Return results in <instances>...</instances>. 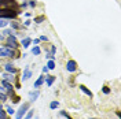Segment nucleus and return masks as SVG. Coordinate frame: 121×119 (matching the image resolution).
Masks as SVG:
<instances>
[{
	"instance_id": "nucleus-1",
	"label": "nucleus",
	"mask_w": 121,
	"mask_h": 119,
	"mask_svg": "<svg viewBox=\"0 0 121 119\" xmlns=\"http://www.w3.org/2000/svg\"><path fill=\"white\" fill-rule=\"evenodd\" d=\"M29 103L26 101V103H23L22 105H21V108L18 110V111L15 112V119H22L23 116H25V114L28 112V110H29Z\"/></svg>"
},
{
	"instance_id": "nucleus-2",
	"label": "nucleus",
	"mask_w": 121,
	"mask_h": 119,
	"mask_svg": "<svg viewBox=\"0 0 121 119\" xmlns=\"http://www.w3.org/2000/svg\"><path fill=\"white\" fill-rule=\"evenodd\" d=\"M14 49L13 48H8V47H4V48H0V58H13L14 56Z\"/></svg>"
},
{
	"instance_id": "nucleus-3",
	"label": "nucleus",
	"mask_w": 121,
	"mask_h": 119,
	"mask_svg": "<svg viewBox=\"0 0 121 119\" xmlns=\"http://www.w3.org/2000/svg\"><path fill=\"white\" fill-rule=\"evenodd\" d=\"M7 47H8V48H13V49L18 47V41H17L15 36H8V38H7Z\"/></svg>"
},
{
	"instance_id": "nucleus-4",
	"label": "nucleus",
	"mask_w": 121,
	"mask_h": 119,
	"mask_svg": "<svg viewBox=\"0 0 121 119\" xmlns=\"http://www.w3.org/2000/svg\"><path fill=\"white\" fill-rule=\"evenodd\" d=\"M66 70H68L69 73H74L76 70H77V63H76L74 60H69L68 63H66Z\"/></svg>"
},
{
	"instance_id": "nucleus-5",
	"label": "nucleus",
	"mask_w": 121,
	"mask_h": 119,
	"mask_svg": "<svg viewBox=\"0 0 121 119\" xmlns=\"http://www.w3.org/2000/svg\"><path fill=\"white\" fill-rule=\"evenodd\" d=\"M29 100L30 101H36L39 99V96H40V92H39L37 89H35V90H32V92H29Z\"/></svg>"
},
{
	"instance_id": "nucleus-6",
	"label": "nucleus",
	"mask_w": 121,
	"mask_h": 119,
	"mask_svg": "<svg viewBox=\"0 0 121 119\" xmlns=\"http://www.w3.org/2000/svg\"><path fill=\"white\" fill-rule=\"evenodd\" d=\"M30 77H32V71H30L29 66H26L23 68V75H22V81H28Z\"/></svg>"
},
{
	"instance_id": "nucleus-7",
	"label": "nucleus",
	"mask_w": 121,
	"mask_h": 119,
	"mask_svg": "<svg viewBox=\"0 0 121 119\" xmlns=\"http://www.w3.org/2000/svg\"><path fill=\"white\" fill-rule=\"evenodd\" d=\"M44 79H45V77H44V75H40V77H39L37 79H36L35 85H33V88H35V89H39V88H40V86H41V85L44 83Z\"/></svg>"
},
{
	"instance_id": "nucleus-8",
	"label": "nucleus",
	"mask_w": 121,
	"mask_h": 119,
	"mask_svg": "<svg viewBox=\"0 0 121 119\" xmlns=\"http://www.w3.org/2000/svg\"><path fill=\"white\" fill-rule=\"evenodd\" d=\"M4 68H6V71H7V73H10V74H15V73H17V68H15L11 63L4 64Z\"/></svg>"
},
{
	"instance_id": "nucleus-9",
	"label": "nucleus",
	"mask_w": 121,
	"mask_h": 119,
	"mask_svg": "<svg viewBox=\"0 0 121 119\" xmlns=\"http://www.w3.org/2000/svg\"><path fill=\"white\" fill-rule=\"evenodd\" d=\"M1 83H3V86L8 90V93H13V89H14V88H13V85H11L10 82L6 81V79H3V81H1Z\"/></svg>"
},
{
	"instance_id": "nucleus-10",
	"label": "nucleus",
	"mask_w": 121,
	"mask_h": 119,
	"mask_svg": "<svg viewBox=\"0 0 121 119\" xmlns=\"http://www.w3.org/2000/svg\"><path fill=\"white\" fill-rule=\"evenodd\" d=\"M55 79H56V77H54V75H48V77H45L44 81L47 82V85H48V86H52V83L55 82Z\"/></svg>"
},
{
	"instance_id": "nucleus-11",
	"label": "nucleus",
	"mask_w": 121,
	"mask_h": 119,
	"mask_svg": "<svg viewBox=\"0 0 121 119\" xmlns=\"http://www.w3.org/2000/svg\"><path fill=\"white\" fill-rule=\"evenodd\" d=\"M21 44L23 45V48H28L30 44H32V40H30L29 37H25V38H22V41H21Z\"/></svg>"
},
{
	"instance_id": "nucleus-12",
	"label": "nucleus",
	"mask_w": 121,
	"mask_h": 119,
	"mask_svg": "<svg viewBox=\"0 0 121 119\" xmlns=\"http://www.w3.org/2000/svg\"><path fill=\"white\" fill-rule=\"evenodd\" d=\"M78 88H80V90H81V92H84V93H85L87 96H90V97L94 96V95H92V92H91V90H88L87 88H85V86H84V85H80Z\"/></svg>"
},
{
	"instance_id": "nucleus-13",
	"label": "nucleus",
	"mask_w": 121,
	"mask_h": 119,
	"mask_svg": "<svg viewBox=\"0 0 121 119\" xmlns=\"http://www.w3.org/2000/svg\"><path fill=\"white\" fill-rule=\"evenodd\" d=\"M3 77V79H6V81H14V77H13V74H10V73H4V74L1 75Z\"/></svg>"
},
{
	"instance_id": "nucleus-14",
	"label": "nucleus",
	"mask_w": 121,
	"mask_h": 119,
	"mask_svg": "<svg viewBox=\"0 0 121 119\" xmlns=\"http://www.w3.org/2000/svg\"><path fill=\"white\" fill-rule=\"evenodd\" d=\"M40 52H41V49H40V47H37V45H35L33 48H32V53L36 56V55H40Z\"/></svg>"
},
{
	"instance_id": "nucleus-15",
	"label": "nucleus",
	"mask_w": 121,
	"mask_h": 119,
	"mask_svg": "<svg viewBox=\"0 0 121 119\" xmlns=\"http://www.w3.org/2000/svg\"><path fill=\"white\" fill-rule=\"evenodd\" d=\"M58 107H59V103H58L56 100H54V101L50 103V108H51V110H56Z\"/></svg>"
},
{
	"instance_id": "nucleus-16",
	"label": "nucleus",
	"mask_w": 121,
	"mask_h": 119,
	"mask_svg": "<svg viewBox=\"0 0 121 119\" xmlns=\"http://www.w3.org/2000/svg\"><path fill=\"white\" fill-rule=\"evenodd\" d=\"M0 118L1 119H7V112L3 110V107L0 105Z\"/></svg>"
},
{
	"instance_id": "nucleus-17",
	"label": "nucleus",
	"mask_w": 121,
	"mask_h": 119,
	"mask_svg": "<svg viewBox=\"0 0 121 119\" xmlns=\"http://www.w3.org/2000/svg\"><path fill=\"white\" fill-rule=\"evenodd\" d=\"M47 67H48V70H54V68H55V62H54V60H48Z\"/></svg>"
},
{
	"instance_id": "nucleus-18",
	"label": "nucleus",
	"mask_w": 121,
	"mask_h": 119,
	"mask_svg": "<svg viewBox=\"0 0 121 119\" xmlns=\"http://www.w3.org/2000/svg\"><path fill=\"white\" fill-rule=\"evenodd\" d=\"M44 16H43V15H40V16H36V18H35V22L36 23H41V22H44Z\"/></svg>"
},
{
	"instance_id": "nucleus-19",
	"label": "nucleus",
	"mask_w": 121,
	"mask_h": 119,
	"mask_svg": "<svg viewBox=\"0 0 121 119\" xmlns=\"http://www.w3.org/2000/svg\"><path fill=\"white\" fill-rule=\"evenodd\" d=\"M7 19L6 18H0V28H4V26H7Z\"/></svg>"
},
{
	"instance_id": "nucleus-20",
	"label": "nucleus",
	"mask_w": 121,
	"mask_h": 119,
	"mask_svg": "<svg viewBox=\"0 0 121 119\" xmlns=\"http://www.w3.org/2000/svg\"><path fill=\"white\" fill-rule=\"evenodd\" d=\"M60 116H63V118H66V119H73L66 111H60Z\"/></svg>"
},
{
	"instance_id": "nucleus-21",
	"label": "nucleus",
	"mask_w": 121,
	"mask_h": 119,
	"mask_svg": "<svg viewBox=\"0 0 121 119\" xmlns=\"http://www.w3.org/2000/svg\"><path fill=\"white\" fill-rule=\"evenodd\" d=\"M6 110H7V111H6V112H7L8 115H14V114H15V111H14V110H13V107H11V105H8V107H7V108H6Z\"/></svg>"
},
{
	"instance_id": "nucleus-22",
	"label": "nucleus",
	"mask_w": 121,
	"mask_h": 119,
	"mask_svg": "<svg viewBox=\"0 0 121 119\" xmlns=\"http://www.w3.org/2000/svg\"><path fill=\"white\" fill-rule=\"evenodd\" d=\"M7 99H8V96H7V95H4L3 92H0V101H1V103H3V101H6Z\"/></svg>"
},
{
	"instance_id": "nucleus-23",
	"label": "nucleus",
	"mask_w": 121,
	"mask_h": 119,
	"mask_svg": "<svg viewBox=\"0 0 121 119\" xmlns=\"http://www.w3.org/2000/svg\"><path fill=\"white\" fill-rule=\"evenodd\" d=\"M32 116H33V111H29L25 114V116H23V119H32Z\"/></svg>"
},
{
	"instance_id": "nucleus-24",
	"label": "nucleus",
	"mask_w": 121,
	"mask_h": 119,
	"mask_svg": "<svg viewBox=\"0 0 121 119\" xmlns=\"http://www.w3.org/2000/svg\"><path fill=\"white\" fill-rule=\"evenodd\" d=\"M3 34H7V36H14V32L10 29H6L4 32H3Z\"/></svg>"
},
{
	"instance_id": "nucleus-25",
	"label": "nucleus",
	"mask_w": 121,
	"mask_h": 119,
	"mask_svg": "<svg viewBox=\"0 0 121 119\" xmlns=\"http://www.w3.org/2000/svg\"><path fill=\"white\" fill-rule=\"evenodd\" d=\"M102 92H103L105 95H109V93H110V88H109V86H103V89H102Z\"/></svg>"
},
{
	"instance_id": "nucleus-26",
	"label": "nucleus",
	"mask_w": 121,
	"mask_h": 119,
	"mask_svg": "<svg viewBox=\"0 0 121 119\" xmlns=\"http://www.w3.org/2000/svg\"><path fill=\"white\" fill-rule=\"evenodd\" d=\"M55 51H56V47H55V45H51V49H50V53H51V55H55Z\"/></svg>"
},
{
	"instance_id": "nucleus-27",
	"label": "nucleus",
	"mask_w": 121,
	"mask_h": 119,
	"mask_svg": "<svg viewBox=\"0 0 121 119\" xmlns=\"http://www.w3.org/2000/svg\"><path fill=\"white\" fill-rule=\"evenodd\" d=\"M11 26H13L14 29H19V28H21V26H19V25H18L17 22H11Z\"/></svg>"
},
{
	"instance_id": "nucleus-28",
	"label": "nucleus",
	"mask_w": 121,
	"mask_h": 119,
	"mask_svg": "<svg viewBox=\"0 0 121 119\" xmlns=\"http://www.w3.org/2000/svg\"><path fill=\"white\" fill-rule=\"evenodd\" d=\"M29 6H30V7H36V1L30 0V1H29Z\"/></svg>"
},
{
	"instance_id": "nucleus-29",
	"label": "nucleus",
	"mask_w": 121,
	"mask_h": 119,
	"mask_svg": "<svg viewBox=\"0 0 121 119\" xmlns=\"http://www.w3.org/2000/svg\"><path fill=\"white\" fill-rule=\"evenodd\" d=\"M39 40H40V41H47V40H48V38L45 37V36H41V37L39 38Z\"/></svg>"
},
{
	"instance_id": "nucleus-30",
	"label": "nucleus",
	"mask_w": 121,
	"mask_h": 119,
	"mask_svg": "<svg viewBox=\"0 0 121 119\" xmlns=\"http://www.w3.org/2000/svg\"><path fill=\"white\" fill-rule=\"evenodd\" d=\"M43 73H48V67H47V66L43 67Z\"/></svg>"
},
{
	"instance_id": "nucleus-31",
	"label": "nucleus",
	"mask_w": 121,
	"mask_h": 119,
	"mask_svg": "<svg viewBox=\"0 0 121 119\" xmlns=\"http://www.w3.org/2000/svg\"><path fill=\"white\" fill-rule=\"evenodd\" d=\"M29 25H30V21H29V19H28V21H25V26H29Z\"/></svg>"
},
{
	"instance_id": "nucleus-32",
	"label": "nucleus",
	"mask_w": 121,
	"mask_h": 119,
	"mask_svg": "<svg viewBox=\"0 0 121 119\" xmlns=\"http://www.w3.org/2000/svg\"><path fill=\"white\" fill-rule=\"evenodd\" d=\"M1 40H4V34H3V33H0V41H1Z\"/></svg>"
},
{
	"instance_id": "nucleus-33",
	"label": "nucleus",
	"mask_w": 121,
	"mask_h": 119,
	"mask_svg": "<svg viewBox=\"0 0 121 119\" xmlns=\"http://www.w3.org/2000/svg\"><path fill=\"white\" fill-rule=\"evenodd\" d=\"M3 90H4V88H1V86H0V92H3Z\"/></svg>"
},
{
	"instance_id": "nucleus-34",
	"label": "nucleus",
	"mask_w": 121,
	"mask_h": 119,
	"mask_svg": "<svg viewBox=\"0 0 121 119\" xmlns=\"http://www.w3.org/2000/svg\"><path fill=\"white\" fill-rule=\"evenodd\" d=\"M90 119H96V118H90Z\"/></svg>"
},
{
	"instance_id": "nucleus-35",
	"label": "nucleus",
	"mask_w": 121,
	"mask_h": 119,
	"mask_svg": "<svg viewBox=\"0 0 121 119\" xmlns=\"http://www.w3.org/2000/svg\"><path fill=\"white\" fill-rule=\"evenodd\" d=\"M0 103H1V101H0Z\"/></svg>"
},
{
	"instance_id": "nucleus-36",
	"label": "nucleus",
	"mask_w": 121,
	"mask_h": 119,
	"mask_svg": "<svg viewBox=\"0 0 121 119\" xmlns=\"http://www.w3.org/2000/svg\"><path fill=\"white\" fill-rule=\"evenodd\" d=\"M0 119H1V118H0Z\"/></svg>"
}]
</instances>
